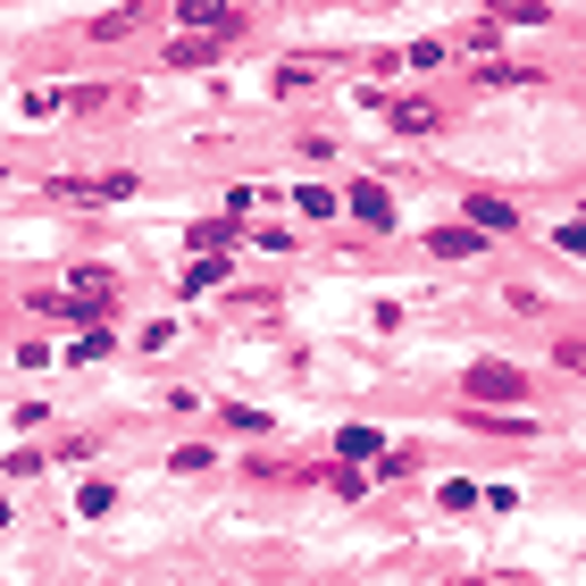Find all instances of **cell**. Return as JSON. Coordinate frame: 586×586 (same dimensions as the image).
Instances as JSON below:
<instances>
[{
	"mask_svg": "<svg viewBox=\"0 0 586 586\" xmlns=\"http://www.w3.org/2000/svg\"><path fill=\"white\" fill-rule=\"evenodd\" d=\"M176 18H185V34H209V42H227L235 25V0H176Z\"/></svg>",
	"mask_w": 586,
	"mask_h": 586,
	"instance_id": "cell-1",
	"label": "cell"
},
{
	"mask_svg": "<svg viewBox=\"0 0 586 586\" xmlns=\"http://www.w3.org/2000/svg\"><path fill=\"white\" fill-rule=\"evenodd\" d=\"M461 394H477V402H511V394H528V378H520V369H503V360H477L470 378H461Z\"/></svg>",
	"mask_w": 586,
	"mask_h": 586,
	"instance_id": "cell-2",
	"label": "cell"
},
{
	"mask_svg": "<svg viewBox=\"0 0 586 586\" xmlns=\"http://www.w3.org/2000/svg\"><path fill=\"white\" fill-rule=\"evenodd\" d=\"M110 294H117L110 268H76V285H68V294H42V302H51V310H101Z\"/></svg>",
	"mask_w": 586,
	"mask_h": 586,
	"instance_id": "cell-3",
	"label": "cell"
},
{
	"mask_svg": "<svg viewBox=\"0 0 586 586\" xmlns=\"http://www.w3.org/2000/svg\"><path fill=\"white\" fill-rule=\"evenodd\" d=\"M343 202H352L360 227H394V193H385V185H352Z\"/></svg>",
	"mask_w": 586,
	"mask_h": 586,
	"instance_id": "cell-4",
	"label": "cell"
},
{
	"mask_svg": "<svg viewBox=\"0 0 586 586\" xmlns=\"http://www.w3.org/2000/svg\"><path fill=\"white\" fill-rule=\"evenodd\" d=\"M143 25H152V9H110V18H93V42H126V34H143Z\"/></svg>",
	"mask_w": 586,
	"mask_h": 586,
	"instance_id": "cell-5",
	"label": "cell"
},
{
	"mask_svg": "<svg viewBox=\"0 0 586 586\" xmlns=\"http://www.w3.org/2000/svg\"><path fill=\"white\" fill-rule=\"evenodd\" d=\"M511 218H520L511 202H494V193H470V227H477V235H503Z\"/></svg>",
	"mask_w": 586,
	"mask_h": 586,
	"instance_id": "cell-6",
	"label": "cell"
},
{
	"mask_svg": "<svg viewBox=\"0 0 586 586\" xmlns=\"http://www.w3.org/2000/svg\"><path fill=\"white\" fill-rule=\"evenodd\" d=\"M428 251H435V260H470V251H477V227H435Z\"/></svg>",
	"mask_w": 586,
	"mask_h": 586,
	"instance_id": "cell-7",
	"label": "cell"
},
{
	"mask_svg": "<svg viewBox=\"0 0 586 586\" xmlns=\"http://www.w3.org/2000/svg\"><path fill=\"white\" fill-rule=\"evenodd\" d=\"M394 126L402 134H435V126H444V110H435V101H394Z\"/></svg>",
	"mask_w": 586,
	"mask_h": 586,
	"instance_id": "cell-8",
	"label": "cell"
},
{
	"mask_svg": "<svg viewBox=\"0 0 586 586\" xmlns=\"http://www.w3.org/2000/svg\"><path fill=\"white\" fill-rule=\"evenodd\" d=\"M486 18L494 25H536V18H545V0H486Z\"/></svg>",
	"mask_w": 586,
	"mask_h": 586,
	"instance_id": "cell-9",
	"label": "cell"
},
{
	"mask_svg": "<svg viewBox=\"0 0 586 586\" xmlns=\"http://www.w3.org/2000/svg\"><path fill=\"white\" fill-rule=\"evenodd\" d=\"M209 59H218V42H209V34H185V42L168 51V68H209Z\"/></svg>",
	"mask_w": 586,
	"mask_h": 586,
	"instance_id": "cell-10",
	"label": "cell"
},
{
	"mask_svg": "<svg viewBox=\"0 0 586 586\" xmlns=\"http://www.w3.org/2000/svg\"><path fill=\"white\" fill-rule=\"evenodd\" d=\"M218 277H227V260H218V251H193V260H185V294H193V285H218Z\"/></svg>",
	"mask_w": 586,
	"mask_h": 586,
	"instance_id": "cell-11",
	"label": "cell"
},
{
	"mask_svg": "<svg viewBox=\"0 0 586 586\" xmlns=\"http://www.w3.org/2000/svg\"><path fill=\"white\" fill-rule=\"evenodd\" d=\"M336 453H343V461H369V453H378V435H369V428H343Z\"/></svg>",
	"mask_w": 586,
	"mask_h": 586,
	"instance_id": "cell-12",
	"label": "cell"
},
{
	"mask_svg": "<svg viewBox=\"0 0 586 586\" xmlns=\"http://www.w3.org/2000/svg\"><path fill=\"white\" fill-rule=\"evenodd\" d=\"M235 235V218H202V227H193V251H218Z\"/></svg>",
	"mask_w": 586,
	"mask_h": 586,
	"instance_id": "cell-13",
	"label": "cell"
},
{
	"mask_svg": "<svg viewBox=\"0 0 586 586\" xmlns=\"http://www.w3.org/2000/svg\"><path fill=\"white\" fill-rule=\"evenodd\" d=\"M294 202H302V218H336V193H327V185H302Z\"/></svg>",
	"mask_w": 586,
	"mask_h": 586,
	"instance_id": "cell-14",
	"label": "cell"
}]
</instances>
